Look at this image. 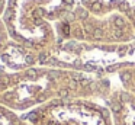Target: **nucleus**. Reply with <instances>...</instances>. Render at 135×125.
Here are the masks:
<instances>
[{"label": "nucleus", "instance_id": "obj_1", "mask_svg": "<svg viewBox=\"0 0 135 125\" xmlns=\"http://www.w3.org/2000/svg\"><path fill=\"white\" fill-rule=\"evenodd\" d=\"M32 125H113L108 108L83 99H55L23 116Z\"/></svg>", "mask_w": 135, "mask_h": 125}, {"label": "nucleus", "instance_id": "obj_2", "mask_svg": "<svg viewBox=\"0 0 135 125\" xmlns=\"http://www.w3.org/2000/svg\"><path fill=\"white\" fill-rule=\"evenodd\" d=\"M113 125H135V95L119 93L110 99Z\"/></svg>", "mask_w": 135, "mask_h": 125}, {"label": "nucleus", "instance_id": "obj_3", "mask_svg": "<svg viewBox=\"0 0 135 125\" xmlns=\"http://www.w3.org/2000/svg\"><path fill=\"white\" fill-rule=\"evenodd\" d=\"M0 125H32L23 116H18L15 110L0 105Z\"/></svg>", "mask_w": 135, "mask_h": 125}]
</instances>
